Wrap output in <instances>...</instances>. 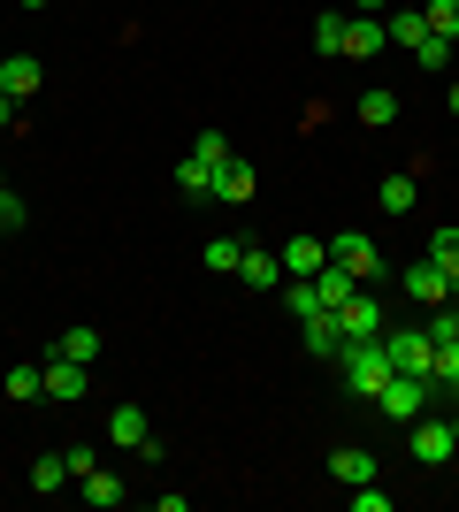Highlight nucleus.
Returning a JSON list of instances; mask_svg holds the SVG:
<instances>
[{"label":"nucleus","instance_id":"27","mask_svg":"<svg viewBox=\"0 0 459 512\" xmlns=\"http://www.w3.org/2000/svg\"><path fill=\"white\" fill-rule=\"evenodd\" d=\"M421 16H429V31H437V39L459 46V0H421Z\"/></svg>","mask_w":459,"mask_h":512},{"label":"nucleus","instance_id":"18","mask_svg":"<svg viewBox=\"0 0 459 512\" xmlns=\"http://www.w3.org/2000/svg\"><path fill=\"white\" fill-rule=\"evenodd\" d=\"M352 291H360V283H352L337 260H322V268H314V299H322V306H345Z\"/></svg>","mask_w":459,"mask_h":512},{"label":"nucleus","instance_id":"3","mask_svg":"<svg viewBox=\"0 0 459 512\" xmlns=\"http://www.w3.org/2000/svg\"><path fill=\"white\" fill-rule=\"evenodd\" d=\"M329 260H337L352 283H375V276H383V253H375V237H360V230L329 237Z\"/></svg>","mask_w":459,"mask_h":512},{"label":"nucleus","instance_id":"11","mask_svg":"<svg viewBox=\"0 0 459 512\" xmlns=\"http://www.w3.org/2000/svg\"><path fill=\"white\" fill-rule=\"evenodd\" d=\"M299 344L314 352V360H337V352H345V329H337V314H306V321H299Z\"/></svg>","mask_w":459,"mask_h":512},{"label":"nucleus","instance_id":"19","mask_svg":"<svg viewBox=\"0 0 459 512\" xmlns=\"http://www.w3.org/2000/svg\"><path fill=\"white\" fill-rule=\"evenodd\" d=\"M414 192H421L414 176H383V184H375V207L383 214H414Z\"/></svg>","mask_w":459,"mask_h":512},{"label":"nucleus","instance_id":"42","mask_svg":"<svg viewBox=\"0 0 459 512\" xmlns=\"http://www.w3.org/2000/svg\"><path fill=\"white\" fill-rule=\"evenodd\" d=\"M0 184H8V176H0Z\"/></svg>","mask_w":459,"mask_h":512},{"label":"nucleus","instance_id":"31","mask_svg":"<svg viewBox=\"0 0 459 512\" xmlns=\"http://www.w3.org/2000/svg\"><path fill=\"white\" fill-rule=\"evenodd\" d=\"M352 512H391V490H375V482H352Z\"/></svg>","mask_w":459,"mask_h":512},{"label":"nucleus","instance_id":"12","mask_svg":"<svg viewBox=\"0 0 459 512\" xmlns=\"http://www.w3.org/2000/svg\"><path fill=\"white\" fill-rule=\"evenodd\" d=\"M46 398H54V406H77V398H85V367L54 352V360H46Z\"/></svg>","mask_w":459,"mask_h":512},{"label":"nucleus","instance_id":"1","mask_svg":"<svg viewBox=\"0 0 459 512\" xmlns=\"http://www.w3.org/2000/svg\"><path fill=\"white\" fill-rule=\"evenodd\" d=\"M337 367H345V390L352 398H368L391 383V352H383V337H345V352H337Z\"/></svg>","mask_w":459,"mask_h":512},{"label":"nucleus","instance_id":"32","mask_svg":"<svg viewBox=\"0 0 459 512\" xmlns=\"http://www.w3.org/2000/svg\"><path fill=\"white\" fill-rule=\"evenodd\" d=\"M199 161H207V169H222V153H230V138H222V130H199Z\"/></svg>","mask_w":459,"mask_h":512},{"label":"nucleus","instance_id":"28","mask_svg":"<svg viewBox=\"0 0 459 512\" xmlns=\"http://www.w3.org/2000/svg\"><path fill=\"white\" fill-rule=\"evenodd\" d=\"M429 260H437L444 276H459V230H452V222H444V230L429 237Z\"/></svg>","mask_w":459,"mask_h":512},{"label":"nucleus","instance_id":"7","mask_svg":"<svg viewBox=\"0 0 459 512\" xmlns=\"http://www.w3.org/2000/svg\"><path fill=\"white\" fill-rule=\"evenodd\" d=\"M253 192H261V176H253V161H245V153H222V169H215V199L245 207Z\"/></svg>","mask_w":459,"mask_h":512},{"label":"nucleus","instance_id":"20","mask_svg":"<svg viewBox=\"0 0 459 512\" xmlns=\"http://www.w3.org/2000/svg\"><path fill=\"white\" fill-rule=\"evenodd\" d=\"M54 352H62V360H77V367H92V360H100V329H85V321H77V329H62V344H54Z\"/></svg>","mask_w":459,"mask_h":512},{"label":"nucleus","instance_id":"10","mask_svg":"<svg viewBox=\"0 0 459 512\" xmlns=\"http://www.w3.org/2000/svg\"><path fill=\"white\" fill-rule=\"evenodd\" d=\"M238 283H245V291H284V260H276V253H261V245H245Z\"/></svg>","mask_w":459,"mask_h":512},{"label":"nucleus","instance_id":"21","mask_svg":"<svg viewBox=\"0 0 459 512\" xmlns=\"http://www.w3.org/2000/svg\"><path fill=\"white\" fill-rule=\"evenodd\" d=\"M352 115H360V123H368V130L398 123V92H383V85H375V92H360V107H352Z\"/></svg>","mask_w":459,"mask_h":512},{"label":"nucleus","instance_id":"9","mask_svg":"<svg viewBox=\"0 0 459 512\" xmlns=\"http://www.w3.org/2000/svg\"><path fill=\"white\" fill-rule=\"evenodd\" d=\"M329 314H337V329H345V337H383V306H375L368 291H352V299L329 306Z\"/></svg>","mask_w":459,"mask_h":512},{"label":"nucleus","instance_id":"25","mask_svg":"<svg viewBox=\"0 0 459 512\" xmlns=\"http://www.w3.org/2000/svg\"><path fill=\"white\" fill-rule=\"evenodd\" d=\"M207 268H215V276H238V260H245V237H215V245H207Z\"/></svg>","mask_w":459,"mask_h":512},{"label":"nucleus","instance_id":"5","mask_svg":"<svg viewBox=\"0 0 459 512\" xmlns=\"http://www.w3.org/2000/svg\"><path fill=\"white\" fill-rule=\"evenodd\" d=\"M406 436H414V467H444V459H452V421H429V413H414V428H406Z\"/></svg>","mask_w":459,"mask_h":512},{"label":"nucleus","instance_id":"16","mask_svg":"<svg viewBox=\"0 0 459 512\" xmlns=\"http://www.w3.org/2000/svg\"><path fill=\"white\" fill-rule=\"evenodd\" d=\"M169 184H176L184 199H215V169H207L199 153H184V161H176V176H169Z\"/></svg>","mask_w":459,"mask_h":512},{"label":"nucleus","instance_id":"22","mask_svg":"<svg viewBox=\"0 0 459 512\" xmlns=\"http://www.w3.org/2000/svg\"><path fill=\"white\" fill-rule=\"evenodd\" d=\"M77 490H85V505H100V512H115V505H123V497H131V490H123V482H115V474H100V467H92L85 482H77Z\"/></svg>","mask_w":459,"mask_h":512},{"label":"nucleus","instance_id":"34","mask_svg":"<svg viewBox=\"0 0 459 512\" xmlns=\"http://www.w3.org/2000/svg\"><path fill=\"white\" fill-rule=\"evenodd\" d=\"M62 459H69V474H77V482H85V474H92V467H100V459H92V444H69V451H62Z\"/></svg>","mask_w":459,"mask_h":512},{"label":"nucleus","instance_id":"38","mask_svg":"<svg viewBox=\"0 0 459 512\" xmlns=\"http://www.w3.org/2000/svg\"><path fill=\"white\" fill-rule=\"evenodd\" d=\"M452 115H459V85H452Z\"/></svg>","mask_w":459,"mask_h":512},{"label":"nucleus","instance_id":"36","mask_svg":"<svg viewBox=\"0 0 459 512\" xmlns=\"http://www.w3.org/2000/svg\"><path fill=\"white\" fill-rule=\"evenodd\" d=\"M398 0H352V16H391Z\"/></svg>","mask_w":459,"mask_h":512},{"label":"nucleus","instance_id":"26","mask_svg":"<svg viewBox=\"0 0 459 512\" xmlns=\"http://www.w3.org/2000/svg\"><path fill=\"white\" fill-rule=\"evenodd\" d=\"M8 398H16V406L46 398V367H8Z\"/></svg>","mask_w":459,"mask_h":512},{"label":"nucleus","instance_id":"29","mask_svg":"<svg viewBox=\"0 0 459 512\" xmlns=\"http://www.w3.org/2000/svg\"><path fill=\"white\" fill-rule=\"evenodd\" d=\"M314 54H345V16H314Z\"/></svg>","mask_w":459,"mask_h":512},{"label":"nucleus","instance_id":"24","mask_svg":"<svg viewBox=\"0 0 459 512\" xmlns=\"http://www.w3.org/2000/svg\"><path fill=\"white\" fill-rule=\"evenodd\" d=\"M62 482H77L62 451H46V459H31V490H46V497H54V490H62Z\"/></svg>","mask_w":459,"mask_h":512},{"label":"nucleus","instance_id":"30","mask_svg":"<svg viewBox=\"0 0 459 512\" xmlns=\"http://www.w3.org/2000/svg\"><path fill=\"white\" fill-rule=\"evenodd\" d=\"M414 69H452V39H437V31H429V39L414 46Z\"/></svg>","mask_w":459,"mask_h":512},{"label":"nucleus","instance_id":"15","mask_svg":"<svg viewBox=\"0 0 459 512\" xmlns=\"http://www.w3.org/2000/svg\"><path fill=\"white\" fill-rule=\"evenodd\" d=\"M383 31H391V46H406V54H414V46L429 39V16H421V0H406V8H391V16H383Z\"/></svg>","mask_w":459,"mask_h":512},{"label":"nucleus","instance_id":"14","mask_svg":"<svg viewBox=\"0 0 459 512\" xmlns=\"http://www.w3.org/2000/svg\"><path fill=\"white\" fill-rule=\"evenodd\" d=\"M276 260H284V276H314L329 260V237H291V245H276Z\"/></svg>","mask_w":459,"mask_h":512},{"label":"nucleus","instance_id":"39","mask_svg":"<svg viewBox=\"0 0 459 512\" xmlns=\"http://www.w3.org/2000/svg\"><path fill=\"white\" fill-rule=\"evenodd\" d=\"M23 8H46V0H23Z\"/></svg>","mask_w":459,"mask_h":512},{"label":"nucleus","instance_id":"6","mask_svg":"<svg viewBox=\"0 0 459 512\" xmlns=\"http://www.w3.org/2000/svg\"><path fill=\"white\" fill-rule=\"evenodd\" d=\"M406 299H421V306H444L452 299V276H444L437 260L421 253V260H406Z\"/></svg>","mask_w":459,"mask_h":512},{"label":"nucleus","instance_id":"40","mask_svg":"<svg viewBox=\"0 0 459 512\" xmlns=\"http://www.w3.org/2000/svg\"><path fill=\"white\" fill-rule=\"evenodd\" d=\"M452 299H459V276H452Z\"/></svg>","mask_w":459,"mask_h":512},{"label":"nucleus","instance_id":"23","mask_svg":"<svg viewBox=\"0 0 459 512\" xmlns=\"http://www.w3.org/2000/svg\"><path fill=\"white\" fill-rule=\"evenodd\" d=\"M108 436H115V444H131V451H138V444L153 436V428H146V413H138V406H115V413H108Z\"/></svg>","mask_w":459,"mask_h":512},{"label":"nucleus","instance_id":"17","mask_svg":"<svg viewBox=\"0 0 459 512\" xmlns=\"http://www.w3.org/2000/svg\"><path fill=\"white\" fill-rule=\"evenodd\" d=\"M329 474H337V482H375V451H360V444H345V451H329Z\"/></svg>","mask_w":459,"mask_h":512},{"label":"nucleus","instance_id":"41","mask_svg":"<svg viewBox=\"0 0 459 512\" xmlns=\"http://www.w3.org/2000/svg\"><path fill=\"white\" fill-rule=\"evenodd\" d=\"M0 62H8V54H0Z\"/></svg>","mask_w":459,"mask_h":512},{"label":"nucleus","instance_id":"33","mask_svg":"<svg viewBox=\"0 0 459 512\" xmlns=\"http://www.w3.org/2000/svg\"><path fill=\"white\" fill-rule=\"evenodd\" d=\"M0 230H23V199L8 192V184H0Z\"/></svg>","mask_w":459,"mask_h":512},{"label":"nucleus","instance_id":"37","mask_svg":"<svg viewBox=\"0 0 459 512\" xmlns=\"http://www.w3.org/2000/svg\"><path fill=\"white\" fill-rule=\"evenodd\" d=\"M452 444H459V413H452Z\"/></svg>","mask_w":459,"mask_h":512},{"label":"nucleus","instance_id":"2","mask_svg":"<svg viewBox=\"0 0 459 512\" xmlns=\"http://www.w3.org/2000/svg\"><path fill=\"white\" fill-rule=\"evenodd\" d=\"M429 390H437V383H429V375H398V367H391V383L375 390V413L406 428V421H414V413H429Z\"/></svg>","mask_w":459,"mask_h":512},{"label":"nucleus","instance_id":"4","mask_svg":"<svg viewBox=\"0 0 459 512\" xmlns=\"http://www.w3.org/2000/svg\"><path fill=\"white\" fill-rule=\"evenodd\" d=\"M383 352H391L398 375H429V360H437L429 329H383Z\"/></svg>","mask_w":459,"mask_h":512},{"label":"nucleus","instance_id":"13","mask_svg":"<svg viewBox=\"0 0 459 512\" xmlns=\"http://www.w3.org/2000/svg\"><path fill=\"white\" fill-rule=\"evenodd\" d=\"M0 85L16 92V100H31V92L46 85V62L39 54H8V62H0Z\"/></svg>","mask_w":459,"mask_h":512},{"label":"nucleus","instance_id":"35","mask_svg":"<svg viewBox=\"0 0 459 512\" xmlns=\"http://www.w3.org/2000/svg\"><path fill=\"white\" fill-rule=\"evenodd\" d=\"M16 107H23V100H16L8 85H0V130H16Z\"/></svg>","mask_w":459,"mask_h":512},{"label":"nucleus","instance_id":"8","mask_svg":"<svg viewBox=\"0 0 459 512\" xmlns=\"http://www.w3.org/2000/svg\"><path fill=\"white\" fill-rule=\"evenodd\" d=\"M383 46H391L383 16H345V62H375Z\"/></svg>","mask_w":459,"mask_h":512}]
</instances>
